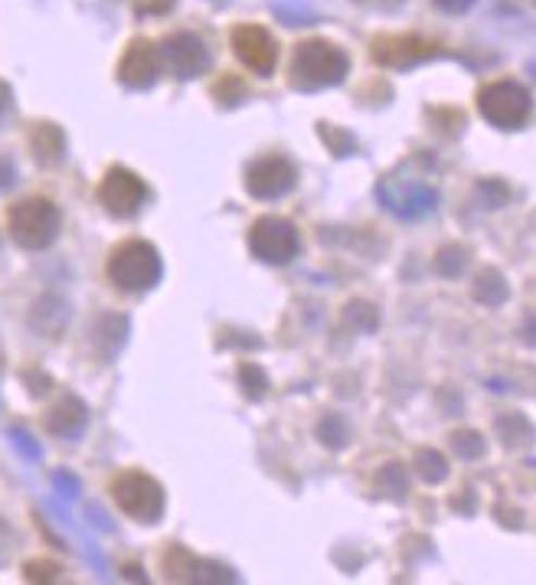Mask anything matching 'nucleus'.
<instances>
[{
    "label": "nucleus",
    "instance_id": "obj_12",
    "mask_svg": "<svg viewBox=\"0 0 536 585\" xmlns=\"http://www.w3.org/2000/svg\"><path fill=\"white\" fill-rule=\"evenodd\" d=\"M161 66L177 79H197L210 70V50L197 34H174L161 47Z\"/></svg>",
    "mask_w": 536,
    "mask_h": 585
},
{
    "label": "nucleus",
    "instance_id": "obj_10",
    "mask_svg": "<svg viewBox=\"0 0 536 585\" xmlns=\"http://www.w3.org/2000/svg\"><path fill=\"white\" fill-rule=\"evenodd\" d=\"M298 184V171L288 158L282 154H269V158H259L249 164L246 171V190L255 197V200H278L285 194H291Z\"/></svg>",
    "mask_w": 536,
    "mask_h": 585
},
{
    "label": "nucleus",
    "instance_id": "obj_26",
    "mask_svg": "<svg viewBox=\"0 0 536 585\" xmlns=\"http://www.w3.org/2000/svg\"><path fill=\"white\" fill-rule=\"evenodd\" d=\"M321 141L331 148L334 158H347L357 148V138L350 132H344L340 125H321Z\"/></svg>",
    "mask_w": 536,
    "mask_h": 585
},
{
    "label": "nucleus",
    "instance_id": "obj_21",
    "mask_svg": "<svg viewBox=\"0 0 536 585\" xmlns=\"http://www.w3.org/2000/svg\"><path fill=\"white\" fill-rule=\"evenodd\" d=\"M376 487H379L386 497L399 500V497L406 494V487H409V474H406V468H402V464H386V468H379V474H376Z\"/></svg>",
    "mask_w": 536,
    "mask_h": 585
},
{
    "label": "nucleus",
    "instance_id": "obj_29",
    "mask_svg": "<svg viewBox=\"0 0 536 585\" xmlns=\"http://www.w3.org/2000/svg\"><path fill=\"white\" fill-rule=\"evenodd\" d=\"M60 572L63 569L57 562H50V559H34V562L24 565V575L30 582H60Z\"/></svg>",
    "mask_w": 536,
    "mask_h": 585
},
{
    "label": "nucleus",
    "instance_id": "obj_32",
    "mask_svg": "<svg viewBox=\"0 0 536 585\" xmlns=\"http://www.w3.org/2000/svg\"><path fill=\"white\" fill-rule=\"evenodd\" d=\"M481 194L487 197V207H490V210L503 207V203H507V197H510V190H507L503 184H497V181H487V184H481Z\"/></svg>",
    "mask_w": 536,
    "mask_h": 585
},
{
    "label": "nucleus",
    "instance_id": "obj_31",
    "mask_svg": "<svg viewBox=\"0 0 536 585\" xmlns=\"http://www.w3.org/2000/svg\"><path fill=\"white\" fill-rule=\"evenodd\" d=\"M174 4L177 0H135V11L145 17H161V14H167V11H174Z\"/></svg>",
    "mask_w": 536,
    "mask_h": 585
},
{
    "label": "nucleus",
    "instance_id": "obj_2",
    "mask_svg": "<svg viewBox=\"0 0 536 585\" xmlns=\"http://www.w3.org/2000/svg\"><path fill=\"white\" fill-rule=\"evenodd\" d=\"M105 272H109L115 288H122L128 295H141V291H151L161 282L164 265H161V256L151 242L125 239L122 246L112 249Z\"/></svg>",
    "mask_w": 536,
    "mask_h": 585
},
{
    "label": "nucleus",
    "instance_id": "obj_28",
    "mask_svg": "<svg viewBox=\"0 0 536 585\" xmlns=\"http://www.w3.org/2000/svg\"><path fill=\"white\" fill-rule=\"evenodd\" d=\"M347 321H350L357 331H373L376 321H379V314H376L373 304H366V301H353V304L347 308Z\"/></svg>",
    "mask_w": 536,
    "mask_h": 585
},
{
    "label": "nucleus",
    "instance_id": "obj_1",
    "mask_svg": "<svg viewBox=\"0 0 536 585\" xmlns=\"http://www.w3.org/2000/svg\"><path fill=\"white\" fill-rule=\"evenodd\" d=\"M350 70V60L340 47L327 43V40H308L295 50L291 60V86L298 92H317V89H331L340 86L344 76Z\"/></svg>",
    "mask_w": 536,
    "mask_h": 585
},
{
    "label": "nucleus",
    "instance_id": "obj_3",
    "mask_svg": "<svg viewBox=\"0 0 536 585\" xmlns=\"http://www.w3.org/2000/svg\"><path fill=\"white\" fill-rule=\"evenodd\" d=\"M63 226V213L47 197L21 200L8 210V233L21 249H47Z\"/></svg>",
    "mask_w": 536,
    "mask_h": 585
},
{
    "label": "nucleus",
    "instance_id": "obj_19",
    "mask_svg": "<svg viewBox=\"0 0 536 585\" xmlns=\"http://www.w3.org/2000/svg\"><path fill=\"white\" fill-rule=\"evenodd\" d=\"M412 471L425 481V484H441L448 477V461L435 451V448H419L412 455Z\"/></svg>",
    "mask_w": 536,
    "mask_h": 585
},
{
    "label": "nucleus",
    "instance_id": "obj_14",
    "mask_svg": "<svg viewBox=\"0 0 536 585\" xmlns=\"http://www.w3.org/2000/svg\"><path fill=\"white\" fill-rule=\"evenodd\" d=\"M86 422H89V409L76 396H63L47 415V428L60 438H79Z\"/></svg>",
    "mask_w": 536,
    "mask_h": 585
},
{
    "label": "nucleus",
    "instance_id": "obj_16",
    "mask_svg": "<svg viewBox=\"0 0 536 585\" xmlns=\"http://www.w3.org/2000/svg\"><path fill=\"white\" fill-rule=\"evenodd\" d=\"M66 321H70V308H66V301H60V298H43V301H37V308H34V314H30L34 331H40L43 337L63 334Z\"/></svg>",
    "mask_w": 536,
    "mask_h": 585
},
{
    "label": "nucleus",
    "instance_id": "obj_33",
    "mask_svg": "<svg viewBox=\"0 0 536 585\" xmlns=\"http://www.w3.org/2000/svg\"><path fill=\"white\" fill-rule=\"evenodd\" d=\"M53 484L63 490V497H79V481L70 477L66 471H57V474H53Z\"/></svg>",
    "mask_w": 536,
    "mask_h": 585
},
{
    "label": "nucleus",
    "instance_id": "obj_6",
    "mask_svg": "<svg viewBox=\"0 0 536 585\" xmlns=\"http://www.w3.org/2000/svg\"><path fill=\"white\" fill-rule=\"evenodd\" d=\"M376 194H379V203L402 220H415L438 203V190L422 177H399V174L379 177Z\"/></svg>",
    "mask_w": 536,
    "mask_h": 585
},
{
    "label": "nucleus",
    "instance_id": "obj_35",
    "mask_svg": "<svg viewBox=\"0 0 536 585\" xmlns=\"http://www.w3.org/2000/svg\"><path fill=\"white\" fill-rule=\"evenodd\" d=\"M474 503H477V500H474V490H468V487L458 490V497L451 500V507L461 510V513H474Z\"/></svg>",
    "mask_w": 536,
    "mask_h": 585
},
{
    "label": "nucleus",
    "instance_id": "obj_4",
    "mask_svg": "<svg viewBox=\"0 0 536 585\" xmlns=\"http://www.w3.org/2000/svg\"><path fill=\"white\" fill-rule=\"evenodd\" d=\"M112 497L119 503V510L138 523H158L164 516L167 497L164 487L145 474V471H122L112 477Z\"/></svg>",
    "mask_w": 536,
    "mask_h": 585
},
{
    "label": "nucleus",
    "instance_id": "obj_24",
    "mask_svg": "<svg viewBox=\"0 0 536 585\" xmlns=\"http://www.w3.org/2000/svg\"><path fill=\"white\" fill-rule=\"evenodd\" d=\"M125 334H128V321H125V318H119V321H115V331H105L102 318H99V321H96V327H92L96 344H99V347H102V344H109V347H105V357H115V353L122 350Z\"/></svg>",
    "mask_w": 536,
    "mask_h": 585
},
{
    "label": "nucleus",
    "instance_id": "obj_22",
    "mask_svg": "<svg viewBox=\"0 0 536 585\" xmlns=\"http://www.w3.org/2000/svg\"><path fill=\"white\" fill-rule=\"evenodd\" d=\"M213 99L220 102V105H239L242 99H246V83L239 79V76H233V73H226V76H220L216 83H213Z\"/></svg>",
    "mask_w": 536,
    "mask_h": 585
},
{
    "label": "nucleus",
    "instance_id": "obj_23",
    "mask_svg": "<svg viewBox=\"0 0 536 585\" xmlns=\"http://www.w3.org/2000/svg\"><path fill=\"white\" fill-rule=\"evenodd\" d=\"M464 262H468V252L461 246H445L435 256V272L445 275V278H458L464 272Z\"/></svg>",
    "mask_w": 536,
    "mask_h": 585
},
{
    "label": "nucleus",
    "instance_id": "obj_9",
    "mask_svg": "<svg viewBox=\"0 0 536 585\" xmlns=\"http://www.w3.org/2000/svg\"><path fill=\"white\" fill-rule=\"evenodd\" d=\"M370 57L376 66H386V70H412L425 60L441 57V47L419 34H389V37L373 40Z\"/></svg>",
    "mask_w": 536,
    "mask_h": 585
},
{
    "label": "nucleus",
    "instance_id": "obj_27",
    "mask_svg": "<svg viewBox=\"0 0 536 585\" xmlns=\"http://www.w3.org/2000/svg\"><path fill=\"white\" fill-rule=\"evenodd\" d=\"M451 448H454L461 458L474 461V458H481V455L487 451V441H484L474 428H461V432L451 435Z\"/></svg>",
    "mask_w": 536,
    "mask_h": 585
},
{
    "label": "nucleus",
    "instance_id": "obj_30",
    "mask_svg": "<svg viewBox=\"0 0 536 585\" xmlns=\"http://www.w3.org/2000/svg\"><path fill=\"white\" fill-rule=\"evenodd\" d=\"M11 438H14V448H17L27 461H40V458H43L40 445H37V441H34L24 428H14V432H11Z\"/></svg>",
    "mask_w": 536,
    "mask_h": 585
},
{
    "label": "nucleus",
    "instance_id": "obj_8",
    "mask_svg": "<svg viewBox=\"0 0 536 585\" xmlns=\"http://www.w3.org/2000/svg\"><path fill=\"white\" fill-rule=\"evenodd\" d=\"M148 197H151L148 184L128 167H109L99 184V203L105 207V213H112L119 220L138 216L145 210Z\"/></svg>",
    "mask_w": 536,
    "mask_h": 585
},
{
    "label": "nucleus",
    "instance_id": "obj_11",
    "mask_svg": "<svg viewBox=\"0 0 536 585\" xmlns=\"http://www.w3.org/2000/svg\"><path fill=\"white\" fill-rule=\"evenodd\" d=\"M233 50H236L239 63L246 70H252L255 76H269L278 63V43L259 24H239L233 30Z\"/></svg>",
    "mask_w": 536,
    "mask_h": 585
},
{
    "label": "nucleus",
    "instance_id": "obj_7",
    "mask_svg": "<svg viewBox=\"0 0 536 585\" xmlns=\"http://www.w3.org/2000/svg\"><path fill=\"white\" fill-rule=\"evenodd\" d=\"M249 249L259 262L285 265L298 256L301 239H298V229L285 216H259L249 229Z\"/></svg>",
    "mask_w": 536,
    "mask_h": 585
},
{
    "label": "nucleus",
    "instance_id": "obj_18",
    "mask_svg": "<svg viewBox=\"0 0 536 585\" xmlns=\"http://www.w3.org/2000/svg\"><path fill=\"white\" fill-rule=\"evenodd\" d=\"M507 295H510L507 278H503L497 269H487V272H481V275L474 278V298H477L481 304L497 308V304H503V301H507Z\"/></svg>",
    "mask_w": 536,
    "mask_h": 585
},
{
    "label": "nucleus",
    "instance_id": "obj_34",
    "mask_svg": "<svg viewBox=\"0 0 536 585\" xmlns=\"http://www.w3.org/2000/svg\"><path fill=\"white\" fill-rule=\"evenodd\" d=\"M432 4L438 8V11H445V14H464L474 0H432Z\"/></svg>",
    "mask_w": 536,
    "mask_h": 585
},
{
    "label": "nucleus",
    "instance_id": "obj_17",
    "mask_svg": "<svg viewBox=\"0 0 536 585\" xmlns=\"http://www.w3.org/2000/svg\"><path fill=\"white\" fill-rule=\"evenodd\" d=\"M161 562H164V572L171 582H197L200 578V559L190 549H184L180 543H171L164 549Z\"/></svg>",
    "mask_w": 536,
    "mask_h": 585
},
{
    "label": "nucleus",
    "instance_id": "obj_13",
    "mask_svg": "<svg viewBox=\"0 0 536 585\" xmlns=\"http://www.w3.org/2000/svg\"><path fill=\"white\" fill-rule=\"evenodd\" d=\"M161 70H164L161 50L151 40L138 37L125 47V53L119 60V83H125L128 89H148V86H154Z\"/></svg>",
    "mask_w": 536,
    "mask_h": 585
},
{
    "label": "nucleus",
    "instance_id": "obj_15",
    "mask_svg": "<svg viewBox=\"0 0 536 585\" xmlns=\"http://www.w3.org/2000/svg\"><path fill=\"white\" fill-rule=\"evenodd\" d=\"M30 151H34L37 164H43V167L63 164V158H66V135H63V128L53 125V122L34 125V132H30Z\"/></svg>",
    "mask_w": 536,
    "mask_h": 585
},
{
    "label": "nucleus",
    "instance_id": "obj_5",
    "mask_svg": "<svg viewBox=\"0 0 536 585\" xmlns=\"http://www.w3.org/2000/svg\"><path fill=\"white\" fill-rule=\"evenodd\" d=\"M477 112L494 128L516 132L529 119V92L513 79H494L477 92Z\"/></svg>",
    "mask_w": 536,
    "mask_h": 585
},
{
    "label": "nucleus",
    "instance_id": "obj_25",
    "mask_svg": "<svg viewBox=\"0 0 536 585\" xmlns=\"http://www.w3.org/2000/svg\"><path fill=\"white\" fill-rule=\"evenodd\" d=\"M239 386L249 399H262L265 389H269V376L259 363H242L239 366Z\"/></svg>",
    "mask_w": 536,
    "mask_h": 585
},
{
    "label": "nucleus",
    "instance_id": "obj_37",
    "mask_svg": "<svg viewBox=\"0 0 536 585\" xmlns=\"http://www.w3.org/2000/svg\"><path fill=\"white\" fill-rule=\"evenodd\" d=\"M11 102H14V92H11V86L4 79H0V119L11 112Z\"/></svg>",
    "mask_w": 536,
    "mask_h": 585
},
{
    "label": "nucleus",
    "instance_id": "obj_36",
    "mask_svg": "<svg viewBox=\"0 0 536 585\" xmlns=\"http://www.w3.org/2000/svg\"><path fill=\"white\" fill-rule=\"evenodd\" d=\"M17 181V174H14V164L8 161V158H0V187H11Z\"/></svg>",
    "mask_w": 536,
    "mask_h": 585
},
{
    "label": "nucleus",
    "instance_id": "obj_20",
    "mask_svg": "<svg viewBox=\"0 0 536 585\" xmlns=\"http://www.w3.org/2000/svg\"><path fill=\"white\" fill-rule=\"evenodd\" d=\"M317 438H321L327 448H344V445L350 441V425H347V419L337 415V412L324 415L321 425H317Z\"/></svg>",
    "mask_w": 536,
    "mask_h": 585
}]
</instances>
